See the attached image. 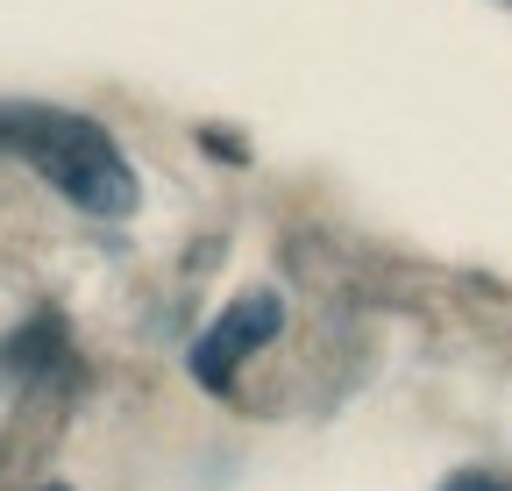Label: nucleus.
Listing matches in <instances>:
<instances>
[{
  "label": "nucleus",
  "instance_id": "3",
  "mask_svg": "<svg viewBox=\"0 0 512 491\" xmlns=\"http://www.w3.org/2000/svg\"><path fill=\"white\" fill-rule=\"evenodd\" d=\"M448 491H505V484H498V477H456Z\"/></svg>",
  "mask_w": 512,
  "mask_h": 491
},
{
  "label": "nucleus",
  "instance_id": "4",
  "mask_svg": "<svg viewBox=\"0 0 512 491\" xmlns=\"http://www.w3.org/2000/svg\"><path fill=\"white\" fill-rule=\"evenodd\" d=\"M50 491H64V484H50Z\"/></svg>",
  "mask_w": 512,
  "mask_h": 491
},
{
  "label": "nucleus",
  "instance_id": "1",
  "mask_svg": "<svg viewBox=\"0 0 512 491\" xmlns=\"http://www.w3.org/2000/svg\"><path fill=\"white\" fill-rule=\"evenodd\" d=\"M0 150L36 164L64 200H79L100 221L136 214V171L114 150V136L86 114L36 107V100H0Z\"/></svg>",
  "mask_w": 512,
  "mask_h": 491
},
{
  "label": "nucleus",
  "instance_id": "2",
  "mask_svg": "<svg viewBox=\"0 0 512 491\" xmlns=\"http://www.w3.org/2000/svg\"><path fill=\"white\" fill-rule=\"evenodd\" d=\"M278 321H285L278 292H249V299H235L228 314H221V321L200 335V349H192V378L221 392V385L242 371V363H249L256 349H264V342L278 335Z\"/></svg>",
  "mask_w": 512,
  "mask_h": 491
}]
</instances>
